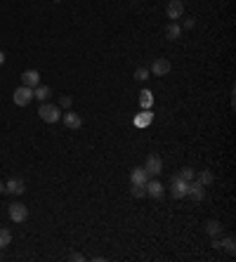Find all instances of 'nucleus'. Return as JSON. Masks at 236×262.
Segmentation results:
<instances>
[{"mask_svg":"<svg viewBox=\"0 0 236 262\" xmlns=\"http://www.w3.org/2000/svg\"><path fill=\"white\" fill-rule=\"evenodd\" d=\"M38 116L45 120V123H57L62 118V109L57 104H50V102H43L38 106Z\"/></svg>","mask_w":236,"mask_h":262,"instance_id":"obj_1","label":"nucleus"},{"mask_svg":"<svg viewBox=\"0 0 236 262\" xmlns=\"http://www.w3.org/2000/svg\"><path fill=\"white\" fill-rule=\"evenodd\" d=\"M163 184L158 182V180H146V196H151V198H161L163 196Z\"/></svg>","mask_w":236,"mask_h":262,"instance_id":"obj_12","label":"nucleus"},{"mask_svg":"<svg viewBox=\"0 0 236 262\" xmlns=\"http://www.w3.org/2000/svg\"><path fill=\"white\" fill-rule=\"evenodd\" d=\"M5 64V52H0V66Z\"/></svg>","mask_w":236,"mask_h":262,"instance_id":"obj_29","label":"nucleus"},{"mask_svg":"<svg viewBox=\"0 0 236 262\" xmlns=\"http://www.w3.org/2000/svg\"><path fill=\"white\" fill-rule=\"evenodd\" d=\"M206 232H208L210 236H220L222 234V224L217 222V220H208V222H206Z\"/></svg>","mask_w":236,"mask_h":262,"instance_id":"obj_19","label":"nucleus"},{"mask_svg":"<svg viewBox=\"0 0 236 262\" xmlns=\"http://www.w3.org/2000/svg\"><path fill=\"white\" fill-rule=\"evenodd\" d=\"M59 109H71V97H69V95H64V97L59 99Z\"/></svg>","mask_w":236,"mask_h":262,"instance_id":"obj_25","label":"nucleus"},{"mask_svg":"<svg viewBox=\"0 0 236 262\" xmlns=\"http://www.w3.org/2000/svg\"><path fill=\"white\" fill-rule=\"evenodd\" d=\"M50 95H52V90H50L47 85H36V88H33V99H38L40 104H43V102H50Z\"/></svg>","mask_w":236,"mask_h":262,"instance_id":"obj_13","label":"nucleus"},{"mask_svg":"<svg viewBox=\"0 0 236 262\" xmlns=\"http://www.w3.org/2000/svg\"><path fill=\"white\" fill-rule=\"evenodd\" d=\"M62 120H64V125L69 130H78L80 125H83V118H80L78 114H73L71 109H69L66 114H62Z\"/></svg>","mask_w":236,"mask_h":262,"instance_id":"obj_8","label":"nucleus"},{"mask_svg":"<svg viewBox=\"0 0 236 262\" xmlns=\"http://www.w3.org/2000/svg\"><path fill=\"white\" fill-rule=\"evenodd\" d=\"M177 175H180V177H182L184 182H191V180H194V175H196V172L191 170V168H182V170L177 172Z\"/></svg>","mask_w":236,"mask_h":262,"instance_id":"obj_24","label":"nucleus"},{"mask_svg":"<svg viewBox=\"0 0 236 262\" xmlns=\"http://www.w3.org/2000/svg\"><path fill=\"white\" fill-rule=\"evenodd\" d=\"M187 196L194 198V201H203V196H206V187L201 182H196V180H191L189 182V191H187Z\"/></svg>","mask_w":236,"mask_h":262,"instance_id":"obj_10","label":"nucleus"},{"mask_svg":"<svg viewBox=\"0 0 236 262\" xmlns=\"http://www.w3.org/2000/svg\"><path fill=\"white\" fill-rule=\"evenodd\" d=\"M170 69H172V64L165 57H158V59H154V64H151V73H154V76H168Z\"/></svg>","mask_w":236,"mask_h":262,"instance_id":"obj_7","label":"nucleus"},{"mask_svg":"<svg viewBox=\"0 0 236 262\" xmlns=\"http://www.w3.org/2000/svg\"><path fill=\"white\" fill-rule=\"evenodd\" d=\"M189 191V182H184L180 175H172L170 177V196L172 198H184Z\"/></svg>","mask_w":236,"mask_h":262,"instance_id":"obj_2","label":"nucleus"},{"mask_svg":"<svg viewBox=\"0 0 236 262\" xmlns=\"http://www.w3.org/2000/svg\"><path fill=\"white\" fill-rule=\"evenodd\" d=\"M135 78L140 80V83H146V80H149V71H146L144 66H140V69L135 71Z\"/></svg>","mask_w":236,"mask_h":262,"instance_id":"obj_23","label":"nucleus"},{"mask_svg":"<svg viewBox=\"0 0 236 262\" xmlns=\"http://www.w3.org/2000/svg\"><path fill=\"white\" fill-rule=\"evenodd\" d=\"M22 83H24L26 88H36V85H40V73L36 69H28V71L22 73Z\"/></svg>","mask_w":236,"mask_h":262,"instance_id":"obj_11","label":"nucleus"},{"mask_svg":"<svg viewBox=\"0 0 236 262\" xmlns=\"http://www.w3.org/2000/svg\"><path fill=\"white\" fill-rule=\"evenodd\" d=\"M194 180H196V182H201L203 187H210V184L215 182V175H212L210 170H201V172H196V175H194Z\"/></svg>","mask_w":236,"mask_h":262,"instance_id":"obj_15","label":"nucleus"},{"mask_svg":"<svg viewBox=\"0 0 236 262\" xmlns=\"http://www.w3.org/2000/svg\"><path fill=\"white\" fill-rule=\"evenodd\" d=\"M180 36H182V26H180L177 22H170V24H168V28H165V38H168V40H177Z\"/></svg>","mask_w":236,"mask_h":262,"instance_id":"obj_14","label":"nucleus"},{"mask_svg":"<svg viewBox=\"0 0 236 262\" xmlns=\"http://www.w3.org/2000/svg\"><path fill=\"white\" fill-rule=\"evenodd\" d=\"M149 180V175H146L144 166H140V168H132L130 172V182H146Z\"/></svg>","mask_w":236,"mask_h":262,"instance_id":"obj_16","label":"nucleus"},{"mask_svg":"<svg viewBox=\"0 0 236 262\" xmlns=\"http://www.w3.org/2000/svg\"><path fill=\"white\" fill-rule=\"evenodd\" d=\"M5 191H7V194H12V196H22V194L26 191V187H24V180H19V177H12L10 182L5 184Z\"/></svg>","mask_w":236,"mask_h":262,"instance_id":"obj_9","label":"nucleus"},{"mask_svg":"<svg viewBox=\"0 0 236 262\" xmlns=\"http://www.w3.org/2000/svg\"><path fill=\"white\" fill-rule=\"evenodd\" d=\"M222 248L227 250L229 255H234V253H236V241H234V236H227V238H224V241H222Z\"/></svg>","mask_w":236,"mask_h":262,"instance_id":"obj_21","label":"nucleus"},{"mask_svg":"<svg viewBox=\"0 0 236 262\" xmlns=\"http://www.w3.org/2000/svg\"><path fill=\"white\" fill-rule=\"evenodd\" d=\"M151 104H154V95L149 90H142L140 92V106L142 109H151Z\"/></svg>","mask_w":236,"mask_h":262,"instance_id":"obj_18","label":"nucleus"},{"mask_svg":"<svg viewBox=\"0 0 236 262\" xmlns=\"http://www.w3.org/2000/svg\"><path fill=\"white\" fill-rule=\"evenodd\" d=\"M182 14H184V0H170L168 7H165V17L172 19V22H177Z\"/></svg>","mask_w":236,"mask_h":262,"instance_id":"obj_6","label":"nucleus"},{"mask_svg":"<svg viewBox=\"0 0 236 262\" xmlns=\"http://www.w3.org/2000/svg\"><path fill=\"white\" fill-rule=\"evenodd\" d=\"M10 241H12V234H10V229H0V250L5 248V246H10Z\"/></svg>","mask_w":236,"mask_h":262,"instance_id":"obj_22","label":"nucleus"},{"mask_svg":"<svg viewBox=\"0 0 236 262\" xmlns=\"http://www.w3.org/2000/svg\"><path fill=\"white\" fill-rule=\"evenodd\" d=\"M2 191H5V184L0 182V194H2Z\"/></svg>","mask_w":236,"mask_h":262,"instance_id":"obj_30","label":"nucleus"},{"mask_svg":"<svg viewBox=\"0 0 236 262\" xmlns=\"http://www.w3.org/2000/svg\"><path fill=\"white\" fill-rule=\"evenodd\" d=\"M130 194L135 198L146 196V182H130Z\"/></svg>","mask_w":236,"mask_h":262,"instance_id":"obj_17","label":"nucleus"},{"mask_svg":"<svg viewBox=\"0 0 236 262\" xmlns=\"http://www.w3.org/2000/svg\"><path fill=\"white\" fill-rule=\"evenodd\" d=\"M212 248H222V241H217V236H212Z\"/></svg>","mask_w":236,"mask_h":262,"instance_id":"obj_28","label":"nucleus"},{"mask_svg":"<svg viewBox=\"0 0 236 262\" xmlns=\"http://www.w3.org/2000/svg\"><path fill=\"white\" fill-rule=\"evenodd\" d=\"M135 123H137L140 128H144V125H149V123H151V111H149V109H142V114L137 116V120H135Z\"/></svg>","mask_w":236,"mask_h":262,"instance_id":"obj_20","label":"nucleus"},{"mask_svg":"<svg viewBox=\"0 0 236 262\" xmlns=\"http://www.w3.org/2000/svg\"><path fill=\"white\" fill-rule=\"evenodd\" d=\"M54 2H62V0H54Z\"/></svg>","mask_w":236,"mask_h":262,"instance_id":"obj_31","label":"nucleus"},{"mask_svg":"<svg viewBox=\"0 0 236 262\" xmlns=\"http://www.w3.org/2000/svg\"><path fill=\"white\" fill-rule=\"evenodd\" d=\"M7 213H10V220L12 222H26L28 217V208L24 206V203H12V206H7Z\"/></svg>","mask_w":236,"mask_h":262,"instance_id":"obj_5","label":"nucleus"},{"mask_svg":"<svg viewBox=\"0 0 236 262\" xmlns=\"http://www.w3.org/2000/svg\"><path fill=\"white\" fill-rule=\"evenodd\" d=\"M69 260H73V262H83V260H85V255H80V253H71V255H69Z\"/></svg>","mask_w":236,"mask_h":262,"instance_id":"obj_26","label":"nucleus"},{"mask_svg":"<svg viewBox=\"0 0 236 262\" xmlns=\"http://www.w3.org/2000/svg\"><path fill=\"white\" fill-rule=\"evenodd\" d=\"M14 104L17 106H28L33 102V88H26V85H22V88H17L12 95Z\"/></svg>","mask_w":236,"mask_h":262,"instance_id":"obj_4","label":"nucleus"},{"mask_svg":"<svg viewBox=\"0 0 236 262\" xmlns=\"http://www.w3.org/2000/svg\"><path fill=\"white\" fill-rule=\"evenodd\" d=\"M144 170L149 177H158L161 172H163V161L158 154H149L146 156V163H144Z\"/></svg>","mask_w":236,"mask_h":262,"instance_id":"obj_3","label":"nucleus"},{"mask_svg":"<svg viewBox=\"0 0 236 262\" xmlns=\"http://www.w3.org/2000/svg\"><path fill=\"white\" fill-rule=\"evenodd\" d=\"M196 24V19H191V17H187V22H184V28H194Z\"/></svg>","mask_w":236,"mask_h":262,"instance_id":"obj_27","label":"nucleus"}]
</instances>
